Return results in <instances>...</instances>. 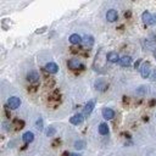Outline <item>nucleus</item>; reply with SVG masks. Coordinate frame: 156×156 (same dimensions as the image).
Returning a JSON list of instances; mask_svg holds the SVG:
<instances>
[{"label": "nucleus", "mask_w": 156, "mask_h": 156, "mask_svg": "<svg viewBox=\"0 0 156 156\" xmlns=\"http://www.w3.org/2000/svg\"><path fill=\"white\" fill-rule=\"evenodd\" d=\"M21 99L17 98V97H11L8 99V106L10 108H12V110H16V108H18L20 106H21Z\"/></svg>", "instance_id": "f257e3e1"}, {"label": "nucleus", "mask_w": 156, "mask_h": 156, "mask_svg": "<svg viewBox=\"0 0 156 156\" xmlns=\"http://www.w3.org/2000/svg\"><path fill=\"white\" fill-rule=\"evenodd\" d=\"M140 74L143 78H149L151 76V66L149 62H144L143 66L140 67Z\"/></svg>", "instance_id": "f03ea898"}, {"label": "nucleus", "mask_w": 156, "mask_h": 156, "mask_svg": "<svg viewBox=\"0 0 156 156\" xmlns=\"http://www.w3.org/2000/svg\"><path fill=\"white\" fill-rule=\"evenodd\" d=\"M39 78H40L39 73L37 71H34V70L29 71L28 73H27V80H28L29 83H32V84H37L39 82Z\"/></svg>", "instance_id": "7ed1b4c3"}, {"label": "nucleus", "mask_w": 156, "mask_h": 156, "mask_svg": "<svg viewBox=\"0 0 156 156\" xmlns=\"http://www.w3.org/2000/svg\"><path fill=\"white\" fill-rule=\"evenodd\" d=\"M94 87H95V89L99 90V92H105L107 89L108 84H107V82H106L105 79L99 78V79L95 80V84H94Z\"/></svg>", "instance_id": "20e7f679"}, {"label": "nucleus", "mask_w": 156, "mask_h": 156, "mask_svg": "<svg viewBox=\"0 0 156 156\" xmlns=\"http://www.w3.org/2000/svg\"><path fill=\"white\" fill-rule=\"evenodd\" d=\"M94 107H95V100H89L85 104L84 108H83V115H84V116H89V115L93 112Z\"/></svg>", "instance_id": "39448f33"}, {"label": "nucleus", "mask_w": 156, "mask_h": 156, "mask_svg": "<svg viewBox=\"0 0 156 156\" xmlns=\"http://www.w3.org/2000/svg\"><path fill=\"white\" fill-rule=\"evenodd\" d=\"M83 121H84V115L77 113V115H74V116H72L70 118V123L73 125V126H79V125L83 123Z\"/></svg>", "instance_id": "423d86ee"}, {"label": "nucleus", "mask_w": 156, "mask_h": 156, "mask_svg": "<svg viewBox=\"0 0 156 156\" xmlns=\"http://www.w3.org/2000/svg\"><path fill=\"white\" fill-rule=\"evenodd\" d=\"M117 18H118V13H117L116 10L111 9V10H108V11L106 12V20H107V22L113 23V22L117 21Z\"/></svg>", "instance_id": "0eeeda50"}, {"label": "nucleus", "mask_w": 156, "mask_h": 156, "mask_svg": "<svg viewBox=\"0 0 156 156\" xmlns=\"http://www.w3.org/2000/svg\"><path fill=\"white\" fill-rule=\"evenodd\" d=\"M45 71L51 73V74H55L59 71V66L55 62H48V64L45 65Z\"/></svg>", "instance_id": "6e6552de"}, {"label": "nucleus", "mask_w": 156, "mask_h": 156, "mask_svg": "<svg viewBox=\"0 0 156 156\" xmlns=\"http://www.w3.org/2000/svg\"><path fill=\"white\" fill-rule=\"evenodd\" d=\"M67 66H69V69H71V70H78V69H83L82 64H80L79 61H78V60H76V59H72V60H70L69 62H67Z\"/></svg>", "instance_id": "1a4fd4ad"}, {"label": "nucleus", "mask_w": 156, "mask_h": 156, "mask_svg": "<svg viewBox=\"0 0 156 156\" xmlns=\"http://www.w3.org/2000/svg\"><path fill=\"white\" fill-rule=\"evenodd\" d=\"M70 43L71 44H73V45H79L80 43L83 42V38L80 37L79 34H77V33H73V34H71L70 36Z\"/></svg>", "instance_id": "9d476101"}, {"label": "nucleus", "mask_w": 156, "mask_h": 156, "mask_svg": "<svg viewBox=\"0 0 156 156\" xmlns=\"http://www.w3.org/2000/svg\"><path fill=\"white\" fill-rule=\"evenodd\" d=\"M103 117L105 118V120H112L113 117H115V111L112 110V108H110V107H105V108H103Z\"/></svg>", "instance_id": "9b49d317"}, {"label": "nucleus", "mask_w": 156, "mask_h": 156, "mask_svg": "<svg viewBox=\"0 0 156 156\" xmlns=\"http://www.w3.org/2000/svg\"><path fill=\"white\" fill-rule=\"evenodd\" d=\"M118 64L122 67H129L132 65V57L131 56H127V55L126 56H122L120 59V61H118Z\"/></svg>", "instance_id": "f8f14e48"}, {"label": "nucleus", "mask_w": 156, "mask_h": 156, "mask_svg": "<svg viewBox=\"0 0 156 156\" xmlns=\"http://www.w3.org/2000/svg\"><path fill=\"white\" fill-rule=\"evenodd\" d=\"M106 59H107L108 62H112V64L118 62V61H120L118 54H117V52H115V51H110V52H108L107 55H106Z\"/></svg>", "instance_id": "ddd939ff"}, {"label": "nucleus", "mask_w": 156, "mask_h": 156, "mask_svg": "<svg viewBox=\"0 0 156 156\" xmlns=\"http://www.w3.org/2000/svg\"><path fill=\"white\" fill-rule=\"evenodd\" d=\"M151 18H153V15L149 11H144L143 15H141V20H143V23L145 26H150L151 24Z\"/></svg>", "instance_id": "4468645a"}, {"label": "nucleus", "mask_w": 156, "mask_h": 156, "mask_svg": "<svg viewBox=\"0 0 156 156\" xmlns=\"http://www.w3.org/2000/svg\"><path fill=\"white\" fill-rule=\"evenodd\" d=\"M22 139H23V141L24 143H32L33 140H34V134H33L32 132H26L23 135H22Z\"/></svg>", "instance_id": "2eb2a0df"}, {"label": "nucleus", "mask_w": 156, "mask_h": 156, "mask_svg": "<svg viewBox=\"0 0 156 156\" xmlns=\"http://www.w3.org/2000/svg\"><path fill=\"white\" fill-rule=\"evenodd\" d=\"M99 133H100L101 135H106V134H108V126H107V123L103 122V123H100V125H99Z\"/></svg>", "instance_id": "dca6fc26"}, {"label": "nucleus", "mask_w": 156, "mask_h": 156, "mask_svg": "<svg viewBox=\"0 0 156 156\" xmlns=\"http://www.w3.org/2000/svg\"><path fill=\"white\" fill-rule=\"evenodd\" d=\"M83 43L87 46H93L94 45V38L92 36H84L83 37Z\"/></svg>", "instance_id": "f3484780"}, {"label": "nucleus", "mask_w": 156, "mask_h": 156, "mask_svg": "<svg viewBox=\"0 0 156 156\" xmlns=\"http://www.w3.org/2000/svg\"><path fill=\"white\" fill-rule=\"evenodd\" d=\"M13 126H15V129H16V131H18V129H22V128H23V126H24V122H23L22 120H18V118H16L15 121H13Z\"/></svg>", "instance_id": "a211bd4d"}, {"label": "nucleus", "mask_w": 156, "mask_h": 156, "mask_svg": "<svg viewBox=\"0 0 156 156\" xmlns=\"http://www.w3.org/2000/svg\"><path fill=\"white\" fill-rule=\"evenodd\" d=\"M74 148L78 149V150H83L85 148V141L84 140H77L76 143H74Z\"/></svg>", "instance_id": "6ab92c4d"}, {"label": "nucleus", "mask_w": 156, "mask_h": 156, "mask_svg": "<svg viewBox=\"0 0 156 156\" xmlns=\"http://www.w3.org/2000/svg\"><path fill=\"white\" fill-rule=\"evenodd\" d=\"M55 133H56V129L54 127H49V128H46L45 129V135L46 137H52Z\"/></svg>", "instance_id": "aec40b11"}, {"label": "nucleus", "mask_w": 156, "mask_h": 156, "mask_svg": "<svg viewBox=\"0 0 156 156\" xmlns=\"http://www.w3.org/2000/svg\"><path fill=\"white\" fill-rule=\"evenodd\" d=\"M137 94H139V95H144V94H146V88L145 87H139L137 89Z\"/></svg>", "instance_id": "412c9836"}, {"label": "nucleus", "mask_w": 156, "mask_h": 156, "mask_svg": "<svg viewBox=\"0 0 156 156\" xmlns=\"http://www.w3.org/2000/svg\"><path fill=\"white\" fill-rule=\"evenodd\" d=\"M59 99H60V93H59V92H54V93H51L50 100H59Z\"/></svg>", "instance_id": "4be33fe9"}, {"label": "nucleus", "mask_w": 156, "mask_h": 156, "mask_svg": "<svg viewBox=\"0 0 156 156\" xmlns=\"http://www.w3.org/2000/svg\"><path fill=\"white\" fill-rule=\"evenodd\" d=\"M36 126H37V128H38L39 131H43V120L42 118H38Z\"/></svg>", "instance_id": "5701e85b"}, {"label": "nucleus", "mask_w": 156, "mask_h": 156, "mask_svg": "<svg viewBox=\"0 0 156 156\" xmlns=\"http://www.w3.org/2000/svg\"><path fill=\"white\" fill-rule=\"evenodd\" d=\"M150 78H151V80H155V82H156V69L153 71V73H151Z\"/></svg>", "instance_id": "b1692460"}, {"label": "nucleus", "mask_w": 156, "mask_h": 156, "mask_svg": "<svg viewBox=\"0 0 156 156\" xmlns=\"http://www.w3.org/2000/svg\"><path fill=\"white\" fill-rule=\"evenodd\" d=\"M140 62H141V60H137V61H135V64H134V69H135V70H138V69H139Z\"/></svg>", "instance_id": "393cba45"}, {"label": "nucleus", "mask_w": 156, "mask_h": 156, "mask_svg": "<svg viewBox=\"0 0 156 156\" xmlns=\"http://www.w3.org/2000/svg\"><path fill=\"white\" fill-rule=\"evenodd\" d=\"M44 31H46V27H43V28H40V29H37L36 33H37V34H39V33H43Z\"/></svg>", "instance_id": "a878e982"}, {"label": "nucleus", "mask_w": 156, "mask_h": 156, "mask_svg": "<svg viewBox=\"0 0 156 156\" xmlns=\"http://www.w3.org/2000/svg\"><path fill=\"white\" fill-rule=\"evenodd\" d=\"M151 24H156V13L153 15V18H151Z\"/></svg>", "instance_id": "bb28decb"}, {"label": "nucleus", "mask_w": 156, "mask_h": 156, "mask_svg": "<svg viewBox=\"0 0 156 156\" xmlns=\"http://www.w3.org/2000/svg\"><path fill=\"white\" fill-rule=\"evenodd\" d=\"M154 105H155V100L153 99V100L150 101V106H154Z\"/></svg>", "instance_id": "cd10ccee"}, {"label": "nucleus", "mask_w": 156, "mask_h": 156, "mask_svg": "<svg viewBox=\"0 0 156 156\" xmlns=\"http://www.w3.org/2000/svg\"><path fill=\"white\" fill-rule=\"evenodd\" d=\"M69 156H79L78 154H69Z\"/></svg>", "instance_id": "c85d7f7f"}, {"label": "nucleus", "mask_w": 156, "mask_h": 156, "mask_svg": "<svg viewBox=\"0 0 156 156\" xmlns=\"http://www.w3.org/2000/svg\"><path fill=\"white\" fill-rule=\"evenodd\" d=\"M154 57H155V60H156V50H154Z\"/></svg>", "instance_id": "c756f323"}]
</instances>
